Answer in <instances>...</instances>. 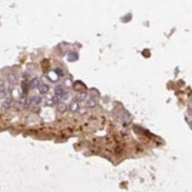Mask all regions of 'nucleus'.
<instances>
[{
	"instance_id": "1",
	"label": "nucleus",
	"mask_w": 192,
	"mask_h": 192,
	"mask_svg": "<svg viewBox=\"0 0 192 192\" xmlns=\"http://www.w3.org/2000/svg\"><path fill=\"white\" fill-rule=\"evenodd\" d=\"M55 92H56V96H62L63 93H65V90L62 86H57L55 87Z\"/></svg>"
},
{
	"instance_id": "7",
	"label": "nucleus",
	"mask_w": 192,
	"mask_h": 192,
	"mask_svg": "<svg viewBox=\"0 0 192 192\" xmlns=\"http://www.w3.org/2000/svg\"><path fill=\"white\" fill-rule=\"evenodd\" d=\"M32 100H33L34 104L38 105V104H39V103L41 102V97H35V98H34V99H32Z\"/></svg>"
},
{
	"instance_id": "2",
	"label": "nucleus",
	"mask_w": 192,
	"mask_h": 192,
	"mask_svg": "<svg viewBox=\"0 0 192 192\" xmlns=\"http://www.w3.org/2000/svg\"><path fill=\"white\" fill-rule=\"evenodd\" d=\"M39 80L38 78H36V79H34V80L31 82V85H30V87L31 88H37V87H38L39 86Z\"/></svg>"
},
{
	"instance_id": "10",
	"label": "nucleus",
	"mask_w": 192,
	"mask_h": 192,
	"mask_svg": "<svg viewBox=\"0 0 192 192\" xmlns=\"http://www.w3.org/2000/svg\"><path fill=\"white\" fill-rule=\"evenodd\" d=\"M59 111H66V106L65 105H60V106H59Z\"/></svg>"
},
{
	"instance_id": "11",
	"label": "nucleus",
	"mask_w": 192,
	"mask_h": 192,
	"mask_svg": "<svg viewBox=\"0 0 192 192\" xmlns=\"http://www.w3.org/2000/svg\"><path fill=\"white\" fill-rule=\"evenodd\" d=\"M52 100H53V103H58L59 102V96H54L52 98Z\"/></svg>"
},
{
	"instance_id": "8",
	"label": "nucleus",
	"mask_w": 192,
	"mask_h": 192,
	"mask_svg": "<svg viewBox=\"0 0 192 192\" xmlns=\"http://www.w3.org/2000/svg\"><path fill=\"white\" fill-rule=\"evenodd\" d=\"M9 81L11 82L12 84H16V82H17V79H16V77H14V76L11 75V76L9 77Z\"/></svg>"
},
{
	"instance_id": "6",
	"label": "nucleus",
	"mask_w": 192,
	"mask_h": 192,
	"mask_svg": "<svg viewBox=\"0 0 192 192\" xmlns=\"http://www.w3.org/2000/svg\"><path fill=\"white\" fill-rule=\"evenodd\" d=\"M6 97V90L4 87L0 88V99H3V98Z\"/></svg>"
},
{
	"instance_id": "13",
	"label": "nucleus",
	"mask_w": 192,
	"mask_h": 192,
	"mask_svg": "<svg viewBox=\"0 0 192 192\" xmlns=\"http://www.w3.org/2000/svg\"><path fill=\"white\" fill-rule=\"evenodd\" d=\"M22 88H24V90H23V91H24V93H27V85H24L23 87H22Z\"/></svg>"
},
{
	"instance_id": "4",
	"label": "nucleus",
	"mask_w": 192,
	"mask_h": 192,
	"mask_svg": "<svg viewBox=\"0 0 192 192\" xmlns=\"http://www.w3.org/2000/svg\"><path fill=\"white\" fill-rule=\"evenodd\" d=\"M67 59H68V61H70V62H74V61H76L77 59H78V55H77L76 53H70L69 55H68Z\"/></svg>"
},
{
	"instance_id": "12",
	"label": "nucleus",
	"mask_w": 192,
	"mask_h": 192,
	"mask_svg": "<svg viewBox=\"0 0 192 192\" xmlns=\"http://www.w3.org/2000/svg\"><path fill=\"white\" fill-rule=\"evenodd\" d=\"M71 107H72V110H73V111H75V110H76V108L78 109V105L76 104V103H73V104L71 105Z\"/></svg>"
},
{
	"instance_id": "3",
	"label": "nucleus",
	"mask_w": 192,
	"mask_h": 192,
	"mask_svg": "<svg viewBox=\"0 0 192 192\" xmlns=\"http://www.w3.org/2000/svg\"><path fill=\"white\" fill-rule=\"evenodd\" d=\"M48 90H49V87L46 85H41L38 87V90L41 93H42V94L43 93H46L48 91Z\"/></svg>"
},
{
	"instance_id": "5",
	"label": "nucleus",
	"mask_w": 192,
	"mask_h": 192,
	"mask_svg": "<svg viewBox=\"0 0 192 192\" xmlns=\"http://www.w3.org/2000/svg\"><path fill=\"white\" fill-rule=\"evenodd\" d=\"M11 106H12V101L10 99L6 100L3 103V107L5 108V109H9V108H11Z\"/></svg>"
},
{
	"instance_id": "9",
	"label": "nucleus",
	"mask_w": 192,
	"mask_h": 192,
	"mask_svg": "<svg viewBox=\"0 0 192 192\" xmlns=\"http://www.w3.org/2000/svg\"><path fill=\"white\" fill-rule=\"evenodd\" d=\"M68 96H69V95H68V93H66V92H65V93H63V94L61 96V99H62V100H66Z\"/></svg>"
}]
</instances>
